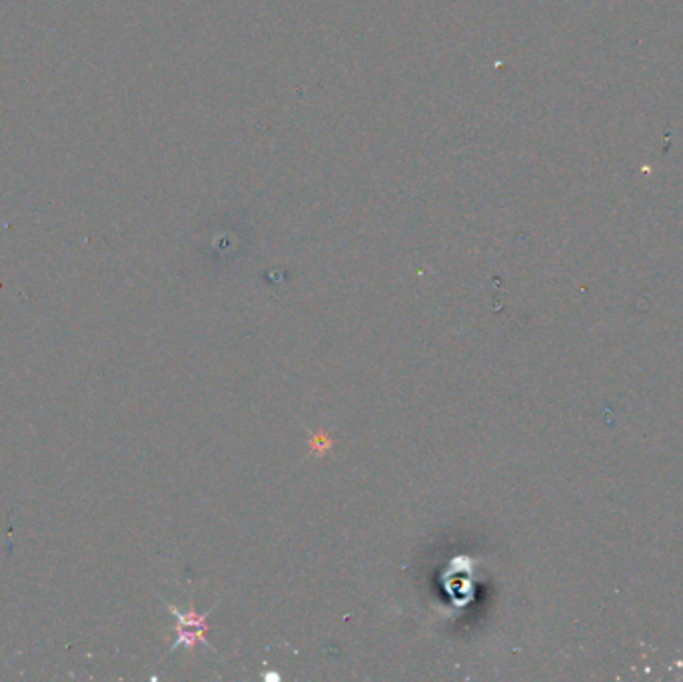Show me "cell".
<instances>
[{
    "label": "cell",
    "instance_id": "1",
    "mask_svg": "<svg viewBox=\"0 0 683 682\" xmlns=\"http://www.w3.org/2000/svg\"><path fill=\"white\" fill-rule=\"evenodd\" d=\"M174 616L179 618V624H176V634H179V641L172 646V649H179V646H186V649H194L197 644H204L206 649L212 652V644L208 642V623L206 618L212 613L208 610L206 615H198L190 610V613H180L171 607Z\"/></svg>",
    "mask_w": 683,
    "mask_h": 682
}]
</instances>
